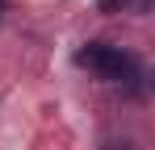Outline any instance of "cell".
<instances>
[{
  "instance_id": "6da1fadb",
  "label": "cell",
  "mask_w": 155,
  "mask_h": 150,
  "mask_svg": "<svg viewBox=\"0 0 155 150\" xmlns=\"http://www.w3.org/2000/svg\"><path fill=\"white\" fill-rule=\"evenodd\" d=\"M76 63L84 71H92L105 83H122V88H138L143 79V63L122 46H109V42H88L76 50Z\"/></svg>"
}]
</instances>
